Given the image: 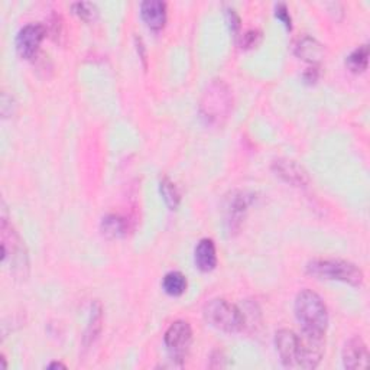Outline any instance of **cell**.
I'll return each mask as SVG.
<instances>
[{
    "mask_svg": "<svg viewBox=\"0 0 370 370\" xmlns=\"http://www.w3.org/2000/svg\"><path fill=\"white\" fill-rule=\"evenodd\" d=\"M295 317L305 335L324 338L328 327V311L323 298L311 291L302 290L295 298Z\"/></svg>",
    "mask_w": 370,
    "mask_h": 370,
    "instance_id": "6da1fadb",
    "label": "cell"
},
{
    "mask_svg": "<svg viewBox=\"0 0 370 370\" xmlns=\"http://www.w3.org/2000/svg\"><path fill=\"white\" fill-rule=\"evenodd\" d=\"M200 116L205 125H223L233 109V95L223 80L210 81L200 99Z\"/></svg>",
    "mask_w": 370,
    "mask_h": 370,
    "instance_id": "7a4b0ae2",
    "label": "cell"
},
{
    "mask_svg": "<svg viewBox=\"0 0 370 370\" xmlns=\"http://www.w3.org/2000/svg\"><path fill=\"white\" fill-rule=\"evenodd\" d=\"M306 272L318 280L338 281L352 287L363 284V272L352 262L343 259H314L308 262Z\"/></svg>",
    "mask_w": 370,
    "mask_h": 370,
    "instance_id": "3957f363",
    "label": "cell"
},
{
    "mask_svg": "<svg viewBox=\"0 0 370 370\" xmlns=\"http://www.w3.org/2000/svg\"><path fill=\"white\" fill-rule=\"evenodd\" d=\"M2 262H9L11 272L18 278H26L29 270V259L25 241L20 239L15 227L2 219Z\"/></svg>",
    "mask_w": 370,
    "mask_h": 370,
    "instance_id": "277c9868",
    "label": "cell"
},
{
    "mask_svg": "<svg viewBox=\"0 0 370 370\" xmlns=\"http://www.w3.org/2000/svg\"><path fill=\"white\" fill-rule=\"evenodd\" d=\"M204 318L211 327L225 333H237L244 327V316L239 306L223 298H215L205 304Z\"/></svg>",
    "mask_w": 370,
    "mask_h": 370,
    "instance_id": "5b68a950",
    "label": "cell"
},
{
    "mask_svg": "<svg viewBox=\"0 0 370 370\" xmlns=\"http://www.w3.org/2000/svg\"><path fill=\"white\" fill-rule=\"evenodd\" d=\"M164 343L169 357L182 364L185 357L189 356L191 345H193V330L187 321H175L169 326L165 333Z\"/></svg>",
    "mask_w": 370,
    "mask_h": 370,
    "instance_id": "8992f818",
    "label": "cell"
},
{
    "mask_svg": "<svg viewBox=\"0 0 370 370\" xmlns=\"http://www.w3.org/2000/svg\"><path fill=\"white\" fill-rule=\"evenodd\" d=\"M275 347L285 367L301 369L302 345L301 337L292 330H280L275 334Z\"/></svg>",
    "mask_w": 370,
    "mask_h": 370,
    "instance_id": "52a82bcc",
    "label": "cell"
},
{
    "mask_svg": "<svg viewBox=\"0 0 370 370\" xmlns=\"http://www.w3.org/2000/svg\"><path fill=\"white\" fill-rule=\"evenodd\" d=\"M47 35V29L42 23H28L25 25L16 35V51L25 58H34Z\"/></svg>",
    "mask_w": 370,
    "mask_h": 370,
    "instance_id": "ba28073f",
    "label": "cell"
},
{
    "mask_svg": "<svg viewBox=\"0 0 370 370\" xmlns=\"http://www.w3.org/2000/svg\"><path fill=\"white\" fill-rule=\"evenodd\" d=\"M272 169L276 174V177H280L287 184L294 185V187H305V185L310 182L308 172L297 161L287 158L276 160L272 164Z\"/></svg>",
    "mask_w": 370,
    "mask_h": 370,
    "instance_id": "9c48e42d",
    "label": "cell"
},
{
    "mask_svg": "<svg viewBox=\"0 0 370 370\" xmlns=\"http://www.w3.org/2000/svg\"><path fill=\"white\" fill-rule=\"evenodd\" d=\"M343 366L350 370L366 369L369 366V350L363 338L356 335L346 342L343 347Z\"/></svg>",
    "mask_w": 370,
    "mask_h": 370,
    "instance_id": "30bf717a",
    "label": "cell"
},
{
    "mask_svg": "<svg viewBox=\"0 0 370 370\" xmlns=\"http://www.w3.org/2000/svg\"><path fill=\"white\" fill-rule=\"evenodd\" d=\"M141 15L149 29L161 30L167 23V4L162 0H145L141 5Z\"/></svg>",
    "mask_w": 370,
    "mask_h": 370,
    "instance_id": "8fae6325",
    "label": "cell"
},
{
    "mask_svg": "<svg viewBox=\"0 0 370 370\" xmlns=\"http://www.w3.org/2000/svg\"><path fill=\"white\" fill-rule=\"evenodd\" d=\"M251 196L246 194L243 191H239V193H233L232 194V198L229 200V204H227V217H226V222L230 227V230H234L239 227V225L241 223L243 217L246 211H248L249 205H251Z\"/></svg>",
    "mask_w": 370,
    "mask_h": 370,
    "instance_id": "7c38bea8",
    "label": "cell"
},
{
    "mask_svg": "<svg viewBox=\"0 0 370 370\" xmlns=\"http://www.w3.org/2000/svg\"><path fill=\"white\" fill-rule=\"evenodd\" d=\"M194 261L201 272H210L217 266V252L211 239H201L194 252Z\"/></svg>",
    "mask_w": 370,
    "mask_h": 370,
    "instance_id": "4fadbf2b",
    "label": "cell"
},
{
    "mask_svg": "<svg viewBox=\"0 0 370 370\" xmlns=\"http://www.w3.org/2000/svg\"><path fill=\"white\" fill-rule=\"evenodd\" d=\"M295 54L299 58L308 61V63H311L313 66H317L324 58L326 49H324V45L318 42L316 38L304 37L295 45Z\"/></svg>",
    "mask_w": 370,
    "mask_h": 370,
    "instance_id": "5bb4252c",
    "label": "cell"
},
{
    "mask_svg": "<svg viewBox=\"0 0 370 370\" xmlns=\"http://www.w3.org/2000/svg\"><path fill=\"white\" fill-rule=\"evenodd\" d=\"M100 230L103 236L109 239H120L125 237L129 232V222L119 214H107L102 219Z\"/></svg>",
    "mask_w": 370,
    "mask_h": 370,
    "instance_id": "9a60e30c",
    "label": "cell"
},
{
    "mask_svg": "<svg viewBox=\"0 0 370 370\" xmlns=\"http://www.w3.org/2000/svg\"><path fill=\"white\" fill-rule=\"evenodd\" d=\"M102 323H103V308L99 301L91 305V314H90V321L84 334V346L88 347L97 338L99 333L102 331Z\"/></svg>",
    "mask_w": 370,
    "mask_h": 370,
    "instance_id": "2e32d148",
    "label": "cell"
},
{
    "mask_svg": "<svg viewBox=\"0 0 370 370\" xmlns=\"http://www.w3.org/2000/svg\"><path fill=\"white\" fill-rule=\"evenodd\" d=\"M164 291L171 297H179L187 290V278L178 270L168 272L162 280Z\"/></svg>",
    "mask_w": 370,
    "mask_h": 370,
    "instance_id": "e0dca14e",
    "label": "cell"
},
{
    "mask_svg": "<svg viewBox=\"0 0 370 370\" xmlns=\"http://www.w3.org/2000/svg\"><path fill=\"white\" fill-rule=\"evenodd\" d=\"M369 63V45H362L356 48L347 58L346 66L353 73H363L367 68Z\"/></svg>",
    "mask_w": 370,
    "mask_h": 370,
    "instance_id": "ac0fdd59",
    "label": "cell"
},
{
    "mask_svg": "<svg viewBox=\"0 0 370 370\" xmlns=\"http://www.w3.org/2000/svg\"><path fill=\"white\" fill-rule=\"evenodd\" d=\"M160 190H161V196L165 201V204L169 207V210H177L181 201V194L177 189V185L169 179V178H162L161 184H160Z\"/></svg>",
    "mask_w": 370,
    "mask_h": 370,
    "instance_id": "d6986e66",
    "label": "cell"
},
{
    "mask_svg": "<svg viewBox=\"0 0 370 370\" xmlns=\"http://www.w3.org/2000/svg\"><path fill=\"white\" fill-rule=\"evenodd\" d=\"M73 11L85 22L95 20L99 16L97 6L91 2H77L73 5Z\"/></svg>",
    "mask_w": 370,
    "mask_h": 370,
    "instance_id": "ffe728a7",
    "label": "cell"
},
{
    "mask_svg": "<svg viewBox=\"0 0 370 370\" xmlns=\"http://www.w3.org/2000/svg\"><path fill=\"white\" fill-rule=\"evenodd\" d=\"M262 40V32L258 29H251L248 30V32H244L241 35V40H240V45L241 48L244 49H249V48H253L256 47Z\"/></svg>",
    "mask_w": 370,
    "mask_h": 370,
    "instance_id": "44dd1931",
    "label": "cell"
},
{
    "mask_svg": "<svg viewBox=\"0 0 370 370\" xmlns=\"http://www.w3.org/2000/svg\"><path fill=\"white\" fill-rule=\"evenodd\" d=\"M275 16L285 25L287 29L291 30L292 20H291V16H290V12H288V8H287L285 4H278L275 6Z\"/></svg>",
    "mask_w": 370,
    "mask_h": 370,
    "instance_id": "7402d4cb",
    "label": "cell"
},
{
    "mask_svg": "<svg viewBox=\"0 0 370 370\" xmlns=\"http://www.w3.org/2000/svg\"><path fill=\"white\" fill-rule=\"evenodd\" d=\"M226 22L229 25V29L233 34H237V30L240 29V18L236 13L234 9H226Z\"/></svg>",
    "mask_w": 370,
    "mask_h": 370,
    "instance_id": "603a6c76",
    "label": "cell"
},
{
    "mask_svg": "<svg viewBox=\"0 0 370 370\" xmlns=\"http://www.w3.org/2000/svg\"><path fill=\"white\" fill-rule=\"evenodd\" d=\"M304 78L308 83H316V80L318 78V68H317V66H313V68H308L306 73L304 74Z\"/></svg>",
    "mask_w": 370,
    "mask_h": 370,
    "instance_id": "cb8c5ba5",
    "label": "cell"
},
{
    "mask_svg": "<svg viewBox=\"0 0 370 370\" xmlns=\"http://www.w3.org/2000/svg\"><path fill=\"white\" fill-rule=\"evenodd\" d=\"M67 366L63 364V363H59V362H52L48 364V369H66Z\"/></svg>",
    "mask_w": 370,
    "mask_h": 370,
    "instance_id": "d4e9b609",
    "label": "cell"
}]
</instances>
